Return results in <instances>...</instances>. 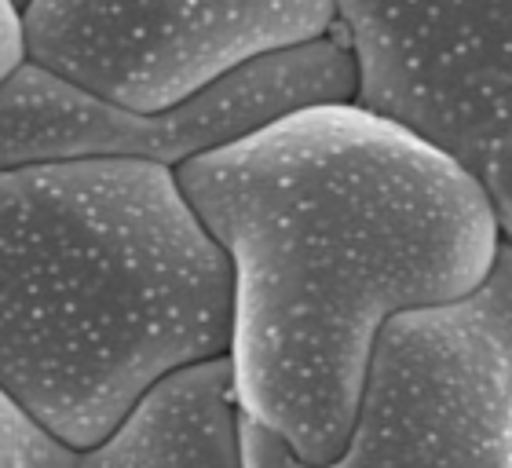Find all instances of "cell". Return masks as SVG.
Listing matches in <instances>:
<instances>
[{
  "mask_svg": "<svg viewBox=\"0 0 512 468\" xmlns=\"http://www.w3.org/2000/svg\"><path fill=\"white\" fill-rule=\"evenodd\" d=\"M472 304L491 319V326L502 333L512 348V245L502 238L498 245V256H494V267L487 282H483L476 293H472Z\"/></svg>",
  "mask_w": 512,
  "mask_h": 468,
  "instance_id": "cell-8",
  "label": "cell"
},
{
  "mask_svg": "<svg viewBox=\"0 0 512 468\" xmlns=\"http://www.w3.org/2000/svg\"><path fill=\"white\" fill-rule=\"evenodd\" d=\"M19 4H22V0H19Z\"/></svg>",
  "mask_w": 512,
  "mask_h": 468,
  "instance_id": "cell-11",
  "label": "cell"
},
{
  "mask_svg": "<svg viewBox=\"0 0 512 468\" xmlns=\"http://www.w3.org/2000/svg\"><path fill=\"white\" fill-rule=\"evenodd\" d=\"M26 425V414L11 403L8 395L0 392V468H15V454H19V436Z\"/></svg>",
  "mask_w": 512,
  "mask_h": 468,
  "instance_id": "cell-10",
  "label": "cell"
},
{
  "mask_svg": "<svg viewBox=\"0 0 512 468\" xmlns=\"http://www.w3.org/2000/svg\"><path fill=\"white\" fill-rule=\"evenodd\" d=\"M355 81V55L341 22L322 37L246 59L154 114L118 107L22 59L0 81V165L147 158L176 169L289 110L355 99Z\"/></svg>",
  "mask_w": 512,
  "mask_h": 468,
  "instance_id": "cell-4",
  "label": "cell"
},
{
  "mask_svg": "<svg viewBox=\"0 0 512 468\" xmlns=\"http://www.w3.org/2000/svg\"><path fill=\"white\" fill-rule=\"evenodd\" d=\"M242 468H512V348L469 297L384 322L348 443L300 461L238 410Z\"/></svg>",
  "mask_w": 512,
  "mask_h": 468,
  "instance_id": "cell-3",
  "label": "cell"
},
{
  "mask_svg": "<svg viewBox=\"0 0 512 468\" xmlns=\"http://www.w3.org/2000/svg\"><path fill=\"white\" fill-rule=\"evenodd\" d=\"M26 59L19 0H0V81Z\"/></svg>",
  "mask_w": 512,
  "mask_h": 468,
  "instance_id": "cell-9",
  "label": "cell"
},
{
  "mask_svg": "<svg viewBox=\"0 0 512 468\" xmlns=\"http://www.w3.org/2000/svg\"><path fill=\"white\" fill-rule=\"evenodd\" d=\"M15 468H242L231 362L161 377L96 447H70L26 417Z\"/></svg>",
  "mask_w": 512,
  "mask_h": 468,
  "instance_id": "cell-7",
  "label": "cell"
},
{
  "mask_svg": "<svg viewBox=\"0 0 512 468\" xmlns=\"http://www.w3.org/2000/svg\"><path fill=\"white\" fill-rule=\"evenodd\" d=\"M231 260V388L300 461L344 450L381 326L487 282L502 245L461 161L388 114L311 103L172 169Z\"/></svg>",
  "mask_w": 512,
  "mask_h": 468,
  "instance_id": "cell-1",
  "label": "cell"
},
{
  "mask_svg": "<svg viewBox=\"0 0 512 468\" xmlns=\"http://www.w3.org/2000/svg\"><path fill=\"white\" fill-rule=\"evenodd\" d=\"M19 15L30 63L143 114L337 22L333 0H22Z\"/></svg>",
  "mask_w": 512,
  "mask_h": 468,
  "instance_id": "cell-6",
  "label": "cell"
},
{
  "mask_svg": "<svg viewBox=\"0 0 512 468\" xmlns=\"http://www.w3.org/2000/svg\"><path fill=\"white\" fill-rule=\"evenodd\" d=\"M227 341L231 260L169 165H0V392L33 425L96 447Z\"/></svg>",
  "mask_w": 512,
  "mask_h": 468,
  "instance_id": "cell-2",
  "label": "cell"
},
{
  "mask_svg": "<svg viewBox=\"0 0 512 468\" xmlns=\"http://www.w3.org/2000/svg\"><path fill=\"white\" fill-rule=\"evenodd\" d=\"M355 103L476 176L512 245V0H333Z\"/></svg>",
  "mask_w": 512,
  "mask_h": 468,
  "instance_id": "cell-5",
  "label": "cell"
}]
</instances>
